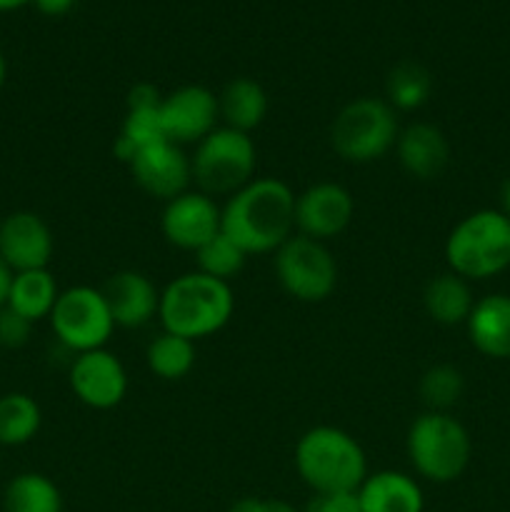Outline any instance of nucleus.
<instances>
[{
    "label": "nucleus",
    "mask_w": 510,
    "mask_h": 512,
    "mask_svg": "<svg viewBox=\"0 0 510 512\" xmlns=\"http://www.w3.org/2000/svg\"><path fill=\"white\" fill-rule=\"evenodd\" d=\"M5 78H8V60H5L3 50H0V88L5 85Z\"/></svg>",
    "instance_id": "obj_37"
},
{
    "label": "nucleus",
    "mask_w": 510,
    "mask_h": 512,
    "mask_svg": "<svg viewBox=\"0 0 510 512\" xmlns=\"http://www.w3.org/2000/svg\"><path fill=\"white\" fill-rule=\"evenodd\" d=\"M235 313V295L230 283L193 270L170 280L160 290L158 318L163 330L193 343L220 333Z\"/></svg>",
    "instance_id": "obj_2"
},
{
    "label": "nucleus",
    "mask_w": 510,
    "mask_h": 512,
    "mask_svg": "<svg viewBox=\"0 0 510 512\" xmlns=\"http://www.w3.org/2000/svg\"><path fill=\"white\" fill-rule=\"evenodd\" d=\"M295 198L298 195L280 178H253L220 205V230L248 258L275 253L295 235Z\"/></svg>",
    "instance_id": "obj_1"
},
{
    "label": "nucleus",
    "mask_w": 510,
    "mask_h": 512,
    "mask_svg": "<svg viewBox=\"0 0 510 512\" xmlns=\"http://www.w3.org/2000/svg\"><path fill=\"white\" fill-rule=\"evenodd\" d=\"M273 255L280 288L298 303H323L338 288V263L320 240L295 233Z\"/></svg>",
    "instance_id": "obj_8"
},
{
    "label": "nucleus",
    "mask_w": 510,
    "mask_h": 512,
    "mask_svg": "<svg viewBox=\"0 0 510 512\" xmlns=\"http://www.w3.org/2000/svg\"><path fill=\"white\" fill-rule=\"evenodd\" d=\"M355 218V200L340 183H315L295 198V233L325 243L348 230Z\"/></svg>",
    "instance_id": "obj_11"
},
{
    "label": "nucleus",
    "mask_w": 510,
    "mask_h": 512,
    "mask_svg": "<svg viewBox=\"0 0 510 512\" xmlns=\"http://www.w3.org/2000/svg\"><path fill=\"white\" fill-rule=\"evenodd\" d=\"M160 103H163V95L153 83H135L128 90V98H125V110L160 108Z\"/></svg>",
    "instance_id": "obj_31"
},
{
    "label": "nucleus",
    "mask_w": 510,
    "mask_h": 512,
    "mask_svg": "<svg viewBox=\"0 0 510 512\" xmlns=\"http://www.w3.org/2000/svg\"><path fill=\"white\" fill-rule=\"evenodd\" d=\"M230 512H298L285 500H260V498H243L230 508Z\"/></svg>",
    "instance_id": "obj_32"
},
{
    "label": "nucleus",
    "mask_w": 510,
    "mask_h": 512,
    "mask_svg": "<svg viewBox=\"0 0 510 512\" xmlns=\"http://www.w3.org/2000/svg\"><path fill=\"white\" fill-rule=\"evenodd\" d=\"M450 273L485 280L510 268V218L500 210H475L465 215L445 240Z\"/></svg>",
    "instance_id": "obj_4"
},
{
    "label": "nucleus",
    "mask_w": 510,
    "mask_h": 512,
    "mask_svg": "<svg viewBox=\"0 0 510 512\" xmlns=\"http://www.w3.org/2000/svg\"><path fill=\"white\" fill-rule=\"evenodd\" d=\"M10 280H13V270L0 260V308L5 305L8 300V290H10Z\"/></svg>",
    "instance_id": "obj_34"
},
{
    "label": "nucleus",
    "mask_w": 510,
    "mask_h": 512,
    "mask_svg": "<svg viewBox=\"0 0 510 512\" xmlns=\"http://www.w3.org/2000/svg\"><path fill=\"white\" fill-rule=\"evenodd\" d=\"M433 95V75L415 60H400L385 78V100L395 113L420 110Z\"/></svg>",
    "instance_id": "obj_23"
},
{
    "label": "nucleus",
    "mask_w": 510,
    "mask_h": 512,
    "mask_svg": "<svg viewBox=\"0 0 510 512\" xmlns=\"http://www.w3.org/2000/svg\"><path fill=\"white\" fill-rule=\"evenodd\" d=\"M295 470L300 480L320 493H350L368 478L365 450L348 430L335 425H315L295 443Z\"/></svg>",
    "instance_id": "obj_3"
},
{
    "label": "nucleus",
    "mask_w": 510,
    "mask_h": 512,
    "mask_svg": "<svg viewBox=\"0 0 510 512\" xmlns=\"http://www.w3.org/2000/svg\"><path fill=\"white\" fill-rule=\"evenodd\" d=\"M255 165H258V150L253 138L225 125H218L213 133L205 135L190 155L193 183L210 198L215 195L230 198L238 193L255 178Z\"/></svg>",
    "instance_id": "obj_7"
},
{
    "label": "nucleus",
    "mask_w": 510,
    "mask_h": 512,
    "mask_svg": "<svg viewBox=\"0 0 510 512\" xmlns=\"http://www.w3.org/2000/svg\"><path fill=\"white\" fill-rule=\"evenodd\" d=\"M68 383L75 398L93 410H113L128 395V373L110 350H90L75 355L68 370Z\"/></svg>",
    "instance_id": "obj_13"
},
{
    "label": "nucleus",
    "mask_w": 510,
    "mask_h": 512,
    "mask_svg": "<svg viewBox=\"0 0 510 512\" xmlns=\"http://www.w3.org/2000/svg\"><path fill=\"white\" fill-rule=\"evenodd\" d=\"M58 298V280L48 268L25 270V273H13L5 305L35 325L38 320L50 318Z\"/></svg>",
    "instance_id": "obj_22"
},
{
    "label": "nucleus",
    "mask_w": 510,
    "mask_h": 512,
    "mask_svg": "<svg viewBox=\"0 0 510 512\" xmlns=\"http://www.w3.org/2000/svg\"><path fill=\"white\" fill-rule=\"evenodd\" d=\"M465 390L463 373L455 365L440 363L433 365L423 373L418 383V393L423 398L425 408L435 410V413H448L455 403L460 400Z\"/></svg>",
    "instance_id": "obj_27"
},
{
    "label": "nucleus",
    "mask_w": 510,
    "mask_h": 512,
    "mask_svg": "<svg viewBox=\"0 0 510 512\" xmlns=\"http://www.w3.org/2000/svg\"><path fill=\"white\" fill-rule=\"evenodd\" d=\"M110 315H113L115 328H143L150 320L158 318L160 310V290L153 280L138 270H120L110 275L100 288Z\"/></svg>",
    "instance_id": "obj_16"
},
{
    "label": "nucleus",
    "mask_w": 510,
    "mask_h": 512,
    "mask_svg": "<svg viewBox=\"0 0 510 512\" xmlns=\"http://www.w3.org/2000/svg\"><path fill=\"white\" fill-rule=\"evenodd\" d=\"M410 465L430 483H453L465 473L473 443L465 425L450 413L425 410L410 423L405 438Z\"/></svg>",
    "instance_id": "obj_5"
},
{
    "label": "nucleus",
    "mask_w": 510,
    "mask_h": 512,
    "mask_svg": "<svg viewBox=\"0 0 510 512\" xmlns=\"http://www.w3.org/2000/svg\"><path fill=\"white\" fill-rule=\"evenodd\" d=\"M78 0H33L35 8L43 15H50V18H60V15L70 13L75 8Z\"/></svg>",
    "instance_id": "obj_33"
},
{
    "label": "nucleus",
    "mask_w": 510,
    "mask_h": 512,
    "mask_svg": "<svg viewBox=\"0 0 510 512\" xmlns=\"http://www.w3.org/2000/svg\"><path fill=\"white\" fill-rule=\"evenodd\" d=\"M165 138L175 145H198L220 123L218 95L205 85H180L160 103Z\"/></svg>",
    "instance_id": "obj_10"
},
{
    "label": "nucleus",
    "mask_w": 510,
    "mask_h": 512,
    "mask_svg": "<svg viewBox=\"0 0 510 512\" xmlns=\"http://www.w3.org/2000/svg\"><path fill=\"white\" fill-rule=\"evenodd\" d=\"M500 213H505L510 218V178L500 188Z\"/></svg>",
    "instance_id": "obj_35"
},
{
    "label": "nucleus",
    "mask_w": 510,
    "mask_h": 512,
    "mask_svg": "<svg viewBox=\"0 0 510 512\" xmlns=\"http://www.w3.org/2000/svg\"><path fill=\"white\" fill-rule=\"evenodd\" d=\"M48 320L55 340L73 355L105 348L115 330L103 293L90 285L60 290V298Z\"/></svg>",
    "instance_id": "obj_9"
},
{
    "label": "nucleus",
    "mask_w": 510,
    "mask_h": 512,
    "mask_svg": "<svg viewBox=\"0 0 510 512\" xmlns=\"http://www.w3.org/2000/svg\"><path fill=\"white\" fill-rule=\"evenodd\" d=\"M305 512H363L358 490L350 493H320L313 495Z\"/></svg>",
    "instance_id": "obj_30"
},
{
    "label": "nucleus",
    "mask_w": 510,
    "mask_h": 512,
    "mask_svg": "<svg viewBox=\"0 0 510 512\" xmlns=\"http://www.w3.org/2000/svg\"><path fill=\"white\" fill-rule=\"evenodd\" d=\"M468 338L480 355L493 360L510 358V295L493 293L475 300L465 323Z\"/></svg>",
    "instance_id": "obj_18"
},
{
    "label": "nucleus",
    "mask_w": 510,
    "mask_h": 512,
    "mask_svg": "<svg viewBox=\"0 0 510 512\" xmlns=\"http://www.w3.org/2000/svg\"><path fill=\"white\" fill-rule=\"evenodd\" d=\"M128 170L133 175V183L145 195L163 200V203L183 195L193 183L190 155L170 140L140 150L128 163Z\"/></svg>",
    "instance_id": "obj_14"
},
{
    "label": "nucleus",
    "mask_w": 510,
    "mask_h": 512,
    "mask_svg": "<svg viewBox=\"0 0 510 512\" xmlns=\"http://www.w3.org/2000/svg\"><path fill=\"white\" fill-rule=\"evenodd\" d=\"M363 512H423L425 498L420 485L398 470L368 473L358 488Z\"/></svg>",
    "instance_id": "obj_19"
},
{
    "label": "nucleus",
    "mask_w": 510,
    "mask_h": 512,
    "mask_svg": "<svg viewBox=\"0 0 510 512\" xmlns=\"http://www.w3.org/2000/svg\"><path fill=\"white\" fill-rule=\"evenodd\" d=\"M195 260H198L200 273L223 280V283H230V280H233L235 275H240V270L245 268L248 255L220 230L215 238H210L208 243L195 253Z\"/></svg>",
    "instance_id": "obj_28"
},
{
    "label": "nucleus",
    "mask_w": 510,
    "mask_h": 512,
    "mask_svg": "<svg viewBox=\"0 0 510 512\" xmlns=\"http://www.w3.org/2000/svg\"><path fill=\"white\" fill-rule=\"evenodd\" d=\"M43 425V410L38 400L28 393L0 395V445L3 448H20L28 445Z\"/></svg>",
    "instance_id": "obj_24"
},
{
    "label": "nucleus",
    "mask_w": 510,
    "mask_h": 512,
    "mask_svg": "<svg viewBox=\"0 0 510 512\" xmlns=\"http://www.w3.org/2000/svg\"><path fill=\"white\" fill-rule=\"evenodd\" d=\"M195 358H198V350H195L193 340L180 338L168 330L150 340L148 350H145V363H148L150 373L168 383L190 375V370L195 368Z\"/></svg>",
    "instance_id": "obj_26"
},
{
    "label": "nucleus",
    "mask_w": 510,
    "mask_h": 512,
    "mask_svg": "<svg viewBox=\"0 0 510 512\" xmlns=\"http://www.w3.org/2000/svg\"><path fill=\"white\" fill-rule=\"evenodd\" d=\"M473 290L468 280L455 273H440L428 280L423 290V308L428 318L438 325H465L473 310Z\"/></svg>",
    "instance_id": "obj_21"
},
{
    "label": "nucleus",
    "mask_w": 510,
    "mask_h": 512,
    "mask_svg": "<svg viewBox=\"0 0 510 512\" xmlns=\"http://www.w3.org/2000/svg\"><path fill=\"white\" fill-rule=\"evenodd\" d=\"M400 135L398 113L385 98H355L330 123V145L345 163L368 165L385 158Z\"/></svg>",
    "instance_id": "obj_6"
},
{
    "label": "nucleus",
    "mask_w": 510,
    "mask_h": 512,
    "mask_svg": "<svg viewBox=\"0 0 510 512\" xmlns=\"http://www.w3.org/2000/svg\"><path fill=\"white\" fill-rule=\"evenodd\" d=\"M53 253V230L38 213L15 210L0 220V260L13 273L48 268Z\"/></svg>",
    "instance_id": "obj_15"
},
{
    "label": "nucleus",
    "mask_w": 510,
    "mask_h": 512,
    "mask_svg": "<svg viewBox=\"0 0 510 512\" xmlns=\"http://www.w3.org/2000/svg\"><path fill=\"white\" fill-rule=\"evenodd\" d=\"M5 512H63L60 488L43 473H20L3 495Z\"/></svg>",
    "instance_id": "obj_25"
},
{
    "label": "nucleus",
    "mask_w": 510,
    "mask_h": 512,
    "mask_svg": "<svg viewBox=\"0 0 510 512\" xmlns=\"http://www.w3.org/2000/svg\"><path fill=\"white\" fill-rule=\"evenodd\" d=\"M30 333H33V323L30 320H25L23 315H18L8 305L0 308V348H23L30 340Z\"/></svg>",
    "instance_id": "obj_29"
},
{
    "label": "nucleus",
    "mask_w": 510,
    "mask_h": 512,
    "mask_svg": "<svg viewBox=\"0 0 510 512\" xmlns=\"http://www.w3.org/2000/svg\"><path fill=\"white\" fill-rule=\"evenodd\" d=\"M398 163L410 178L433 180L450 160V145L443 130L433 123H410L395 140Z\"/></svg>",
    "instance_id": "obj_17"
},
{
    "label": "nucleus",
    "mask_w": 510,
    "mask_h": 512,
    "mask_svg": "<svg viewBox=\"0 0 510 512\" xmlns=\"http://www.w3.org/2000/svg\"><path fill=\"white\" fill-rule=\"evenodd\" d=\"M218 113L225 128L253 133L268 115V93L253 78H233L218 95Z\"/></svg>",
    "instance_id": "obj_20"
},
{
    "label": "nucleus",
    "mask_w": 510,
    "mask_h": 512,
    "mask_svg": "<svg viewBox=\"0 0 510 512\" xmlns=\"http://www.w3.org/2000/svg\"><path fill=\"white\" fill-rule=\"evenodd\" d=\"M223 228V210L215 198L200 193V190H185L178 198L168 200L160 215V230L163 238L173 248L198 253L210 238Z\"/></svg>",
    "instance_id": "obj_12"
},
{
    "label": "nucleus",
    "mask_w": 510,
    "mask_h": 512,
    "mask_svg": "<svg viewBox=\"0 0 510 512\" xmlns=\"http://www.w3.org/2000/svg\"><path fill=\"white\" fill-rule=\"evenodd\" d=\"M28 3H33V0H0V13H10V10H18Z\"/></svg>",
    "instance_id": "obj_36"
}]
</instances>
